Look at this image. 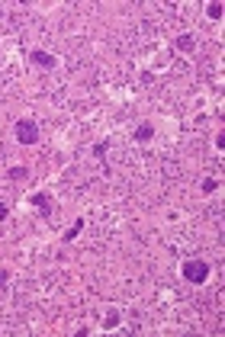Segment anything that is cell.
Listing matches in <instances>:
<instances>
[{"mask_svg":"<svg viewBox=\"0 0 225 337\" xmlns=\"http://www.w3.org/2000/svg\"><path fill=\"white\" fill-rule=\"evenodd\" d=\"M7 215H10V209H7V206H4V203H0V222H4V219H7Z\"/></svg>","mask_w":225,"mask_h":337,"instance_id":"cell-14","label":"cell"},{"mask_svg":"<svg viewBox=\"0 0 225 337\" xmlns=\"http://www.w3.org/2000/svg\"><path fill=\"white\" fill-rule=\"evenodd\" d=\"M222 4H206V16H209V20H222Z\"/></svg>","mask_w":225,"mask_h":337,"instance_id":"cell-9","label":"cell"},{"mask_svg":"<svg viewBox=\"0 0 225 337\" xmlns=\"http://www.w3.org/2000/svg\"><path fill=\"white\" fill-rule=\"evenodd\" d=\"M26 174H29L26 167H10V180H23Z\"/></svg>","mask_w":225,"mask_h":337,"instance_id":"cell-12","label":"cell"},{"mask_svg":"<svg viewBox=\"0 0 225 337\" xmlns=\"http://www.w3.org/2000/svg\"><path fill=\"white\" fill-rule=\"evenodd\" d=\"M81 231H84V219H77V222L71 225V228H68L65 235H62V241H65V244H71V241H74L77 235H81Z\"/></svg>","mask_w":225,"mask_h":337,"instance_id":"cell-7","label":"cell"},{"mask_svg":"<svg viewBox=\"0 0 225 337\" xmlns=\"http://www.w3.org/2000/svg\"><path fill=\"white\" fill-rule=\"evenodd\" d=\"M209 263L206 260H184V266H180V276H184L187 283H193V286H203L206 280H209Z\"/></svg>","mask_w":225,"mask_h":337,"instance_id":"cell-1","label":"cell"},{"mask_svg":"<svg viewBox=\"0 0 225 337\" xmlns=\"http://www.w3.org/2000/svg\"><path fill=\"white\" fill-rule=\"evenodd\" d=\"M106 151H109V142H97L93 145V158H106Z\"/></svg>","mask_w":225,"mask_h":337,"instance_id":"cell-10","label":"cell"},{"mask_svg":"<svg viewBox=\"0 0 225 337\" xmlns=\"http://www.w3.org/2000/svg\"><path fill=\"white\" fill-rule=\"evenodd\" d=\"M151 138H154V125L151 122H142L135 128V142H151Z\"/></svg>","mask_w":225,"mask_h":337,"instance_id":"cell-6","label":"cell"},{"mask_svg":"<svg viewBox=\"0 0 225 337\" xmlns=\"http://www.w3.org/2000/svg\"><path fill=\"white\" fill-rule=\"evenodd\" d=\"M119 321H123V318H119V312H106V318H103V327H106V331H112V327H119Z\"/></svg>","mask_w":225,"mask_h":337,"instance_id":"cell-8","label":"cell"},{"mask_svg":"<svg viewBox=\"0 0 225 337\" xmlns=\"http://www.w3.org/2000/svg\"><path fill=\"white\" fill-rule=\"evenodd\" d=\"M174 48L184 51V55H193V51H196V39L190 36V32H180V36L174 39Z\"/></svg>","mask_w":225,"mask_h":337,"instance_id":"cell-3","label":"cell"},{"mask_svg":"<svg viewBox=\"0 0 225 337\" xmlns=\"http://www.w3.org/2000/svg\"><path fill=\"white\" fill-rule=\"evenodd\" d=\"M215 189H219V180H203V193H215Z\"/></svg>","mask_w":225,"mask_h":337,"instance_id":"cell-11","label":"cell"},{"mask_svg":"<svg viewBox=\"0 0 225 337\" xmlns=\"http://www.w3.org/2000/svg\"><path fill=\"white\" fill-rule=\"evenodd\" d=\"M7 283H10V270H0V292L7 289Z\"/></svg>","mask_w":225,"mask_h":337,"instance_id":"cell-13","label":"cell"},{"mask_svg":"<svg viewBox=\"0 0 225 337\" xmlns=\"http://www.w3.org/2000/svg\"><path fill=\"white\" fill-rule=\"evenodd\" d=\"M29 203L36 206V209H39L42 215H51V203H48V196H45V193H36V196H29Z\"/></svg>","mask_w":225,"mask_h":337,"instance_id":"cell-5","label":"cell"},{"mask_svg":"<svg viewBox=\"0 0 225 337\" xmlns=\"http://www.w3.org/2000/svg\"><path fill=\"white\" fill-rule=\"evenodd\" d=\"M29 61H32V64H39V68H55V64H58V61H55V55H48V51H42V48L29 51Z\"/></svg>","mask_w":225,"mask_h":337,"instance_id":"cell-4","label":"cell"},{"mask_svg":"<svg viewBox=\"0 0 225 337\" xmlns=\"http://www.w3.org/2000/svg\"><path fill=\"white\" fill-rule=\"evenodd\" d=\"M16 142L20 145H36L39 142V122L36 119H20V122H16Z\"/></svg>","mask_w":225,"mask_h":337,"instance_id":"cell-2","label":"cell"}]
</instances>
